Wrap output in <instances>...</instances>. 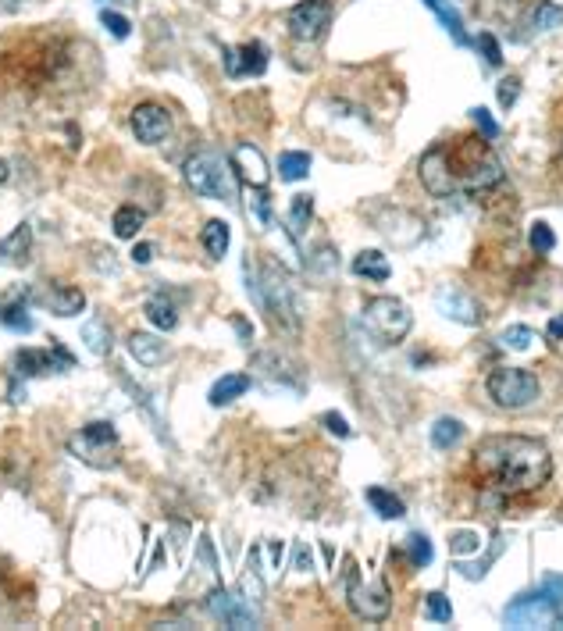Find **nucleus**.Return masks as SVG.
<instances>
[{"mask_svg": "<svg viewBox=\"0 0 563 631\" xmlns=\"http://www.w3.org/2000/svg\"><path fill=\"white\" fill-rule=\"evenodd\" d=\"M353 275H360V279H371V282H385L392 275L389 257H385L382 250H364V254L353 257Z\"/></svg>", "mask_w": 563, "mask_h": 631, "instance_id": "nucleus-21", "label": "nucleus"}, {"mask_svg": "<svg viewBox=\"0 0 563 631\" xmlns=\"http://www.w3.org/2000/svg\"><path fill=\"white\" fill-rule=\"evenodd\" d=\"M139 225H143V211L139 207H118L115 211V236L118 239H132L139 232Z\"/></svg>", "mask_w": 563, "mask_h": 631, "instance_id": "nucleus-32", "label": "nucleus"}, {"mask_svg": "<svg viewBox=\"0 0 563 631\" xmlns=\"http://www.w3.org/2000/svg\"><path fill=\"white\" fill-rule=\"evenodd\" d=\"M250 386H253L250 375H243V371H232V375H225V378H218V382H214L207 400H211V407H225V403L239 400V396H243Z\"/></svg>", "mask_w": 563, "mask_h": 631, "instance_id": "nucleus-20", "label": "nucleus"}, {"mask_svg": "<svg viewBox=\"0 0 563 631\" xmlns=\"http://www.w3.org/2000/svg\"><path fill=\"white\" fill-rule=\"evenodd\" d=\"M328 18H332V0H300L289 11V33L293 40L311 43L328 29Z\"/></svg>", "mask_w": 563, "mask_h": 631, "instance_id": "nucleus-11", "label": "nucleus"}, {"mask_svg": "<svg viewBox=\"0 0 563 631\" xmlns=\"http://www.w3.org/2000/svg\"><path fill=\"white\" fill-rule=\"evenodd\" d=\"M549 339H563V314H556V318L549 321Z\"/></svg>", "mask_w": 563, "mask_h": 631, "instance_id": "nucleus-47", "label": "nucleus"}, {"mask_svg": "<svg viewBox=\"0 0 563 631\" xmlns=\"http://www.w3.org/2000/svg\"><path fill=\"white\" fill-rule=\"evenodd\" d=\"M542 592L549 596L556 610V624H563V574H546V582H542Z\"/></svg>", "mask_w": 563, "mask_h": 631, "instance_id": "nucleus-36", "label": "nucleus"}, {"mask_svg": "<svg viewBox=\"0 0 563 631\" xmlns=\"http://www.w3.org/2000/svg\"><path fill=\"white\" fill-rule=\"evenodd\" d=\"M0 182H8V161L0 157Z\"/></svg>", "mask_w": 563, "mask_h": 631, "instance_id": "nucleus-49", "label": "nucleus"}, {"mask_svg": "<svg viewBox=\"0 0 563 631\" xmlns=\"http://www.w3.org/2000/svg\"><path fill=\"white\" fill-rule=\"evenodd\" d=\"M346 603H350L353 614L364 617V621H385L392 610L389 589H385L382 582H378L375 589H364V585H360V571L353 560H346Z\"/></svg>", "mask_w": 563, "mask_h": 631, "instance_id": "nucleus-8", "label": "nucleus"}, {"mask_svg": "<svg viewBox=\"0 0 563 631\" xmlns=\"http://www.w3.org/2000/svg\"><path fill=\"white\" fill-rule=\"evenodd\" d=\"M229 164H232V172H236L243 182H250L253 189L268 186V161H264V154L253 147V143H236Z\"/></svg>", "mask_w": 563, "mask_h": 631, "instance_id": "nucleus-17", "label": "nucleus"}, {"mask_svg": "<svg viewBox=\"0 0 563 631\" xmlns=\"http://www.w3.org/2000/svg\"><path fill=\"white\" fill-rule=\"evenodd\" d=\"M321 425H325L332 435H339V439H350V432H353V428L346 425V418H339L335 410H328V414H321Z\"/></svg>", "mask_w": 563, "mask_h": 631, "instance_id": "nucleus-43", "label": "nucleus"}, {"mask_svg": "<svg viewBox=\"0 0 563 631\" xmlns=\"http://www.w3.org/2000/svg\"><path fill=\"white\" fill-rule=\"evenodd\" d=\"M0 325L11 328V332H33V318H29V307L25 300H11V304L0 307Z\"/></svg>", "mask_w": 563, "mask_h": 631, "instance_id": "nucleus-30", "label": "nucleus"}, {"mask_svg": "<svg viewBox=\"0 0 563 631\" xmlns=\"http://www.w3.org/2000/svg\"><path fill=\"white\" fill-rule=\"evenodd\" d=\"M311 214H314V197H307V193L293 197V211H289V218H293V232H300L303 225L311 222Z\"/></svg>", "mask_w": 563, "mask_h": 631, "instance_id": "nucleus-39", "label": "nucleus"}, {"mask_svg": "<svg viewBox=\"0 0 563 631\" xmlns=\"http://www.w3.org/2000/svg\"><path fill=\"white\" fill-rule=\"evenodd\" d=\"M40 304L47 307V311L58 314V318H75V314L86 307V296H82V289L65 286V282H54V286L43 289Z\"/></svg>", "mask_w": 563, "mask_h": 631, "instance_id": "nucleus-18", "label": "nucleus"}, {"mask_svg": "<svg viewBox=\"0 0 563 631\" xmlns=\"http://www.w3.org/2000/svg\"><path fill=\"white\" fill-rule=\"evenodd\" d=\"M474 546H478V539H474V535H467V532H460L457 539H453V550H457V553H471Z\"/></svg>", "mask_w": 563, "mask_h": 631, "instance_id": "nucleus-46", "label": "nucleus"}, {"mask_svg": "<svg viewBox=\"0 0 563 631\" xmlns=\"http://www.w3.org/2000/svg\"><path fill=\"white\" fill-rule=\"evenodd\" d=\"M464 439V425H460L457 418H439L432 428V443L439 446V450H453V446Z\"/></svg>", "mask_w": 563, "mask_h": 631, "instance_id": "nucleus-31", "label": "nucleus"}, {"mask_svg": "<svg viewBox=\"0 0 563 631\" xmlns=\"http://www.w3.org/2000/svg\"><path fill=\"white\" fill-rule=\"evenodd\" d=\"M517 93H521V79H503V82H499V107H514Z\"/></svg>", "mask_w": 563, "mask_h": 631, "instance_id": "nucleus-44", "label": "nucleus"}, {"mask_svg": "<svg viewBox=\"0 0 563 631\" xmlns=\"http://www.w3.org/2000/svg\"><path fill=\"white\" fill-rule=\"evenodd\" d=\"M307 172H311V154H303V150H286V154L278 157V175H282L286 182H300Z\"/></svg>", "mask_w": 563, "mask_h": 631, "instance_id": "nucleus-29", "label": "nucleus"}, {"mask_svg": "<svg viewBox=\"0 0 563 631\" xmlns=\"http://www.w3.org/2000/svg\"><path fill=\"white\" fill-rule=\"evenodd\" d=\"M528 25L535 33H553L563 25V4H553V0H539L528 15Z\"/></svg>", "mask_w": 563, "mask_h": 631, "instance_id": "nucleus-23", "label": "nucleus"}, {"mask_svg": "<svg viewBox=\"0 0 563 631\" xmlns=\"http://www.w3.org/2000/svg\"><path fill=\"white\" fill-rule=\"evenodd\" d=\"M72 353L65 350L61 343H54V350H18L15 353V378H36L47 375V371L58 368H72Z\"/></svg>", "mask_w": 563, "mask_h": 631, "instance_id": "nucleus-12", "label": "nucleus"}, {"mask_svg": "<svg viewBox=\"0 0 563 631\" xmlns=\"http://www.w3.org/2000/svg\"><path fill=\"white\" fill-rule=\"evenodd\" d=\"M489 396L503 410H521L539 400V378L528 368H496L489 375Z\"/></svg>", "mask_w": 563, "mask_h": 631, "instance_id": "nucleus-7", "label": "nucleus"}, {"mask_svg": "<svg viewBox=\"0 0 563 631\" xmlns=\"http://www.w3.org/2000/svg\"><path fill=\"white\" fill-rule=\"evenodd\" d=\"M68 453L82 464H90V468H115L118 464V432L111 421H93L86 425L82 432H75L68 439Z\"/></svg>", "mask_w": 563, "mask_h": 631, "instance_id": "nucleus-5", "label": "nucleus"}, {"mask_svg": "<svg viewBox=\"0 0 563 631\" xmlns=\"http://www.w3.org/2000/svg\"><path fill=\"white\" fill-rule=\"evenodd\" d=\"M250 293L261 300V307L278 328H286L289 336L300 332V296H296L293 279L278 264H264L261 286H250Z\"/></svg>", "mask_w": 563, "mask_h": 631, "instance_id": "nucleus-3", "label": "nucleus"}, {"mask_svg": "<svg viewBox=\"0 0 563 631\" xmlns=\"http://www.w3.org/2000/svg\"><path fill=\"white\" fill-rule=\"evenodd\" d=\"M446 161L449 172H453V182L464 193H485V189L503 182V164L489 150V140H471L467 136V140L446 143Z\"/></svg>", "mask_w": 563, "mask_h": 631, "instance_id": "nucleus-2", "label": "nucleus"}, {"mask_svg": "<svg viewBox=\"0 0 563 631\" xmlns=\"http://www.w3.org/2000/svg\"><path fill=\"white\" fill-rule=\"evenodd\" d=\"M264 68H268V47L261 40L243 43V47H225V72L232 79H239V75H264Z\"/></svg>", "mask_w": 563, "mask_h": 631, "instance_id": "nucleus-16", "label": "nucleus"}, {"mask_svg": "<svg viewBox=\"0 0 563 631\" xmlns=\"http://www.w3.org/2000/svg\"><path fill=\"white\" fill-rule=\"evenodd\" d=\"M229 243H232L229 222L211 218V222L204 225V250L211 254V261H221V257H225V250H229Z\"/></svg>", "mask_w": 563, "mask_h": 631, "instance_id": "nucleus-25", "label": "nucleus"}, {"mask_svg": "<svg viewBox=\"0 0 563 631\" xmlns=\"http://www.w3.org/2000/svg\"><path fill=\"white\" fill-rule=\"evenodd\" d=\"M425 189L432 197H453L457 193V182H453V172H449V161H446V143L432 147L425 157H421V168H417Z\"/></svg>", "mask_w": 563, "mask_h": 631, "instance_id": "nucleus-13", "label": "nucleus"}, {"mask_svg": "<svg viewBox=\"0 0 563 631\" xmlns=\"http://www.w3.org/2000/svg\"><path fill=\"white\" fill-rule=\"evenodd\" d=\"M29 246H33V229H29V225H18L8 239H0V257L11 261V264H18V261H25Z\"/></svg>", "mask_w": 563, "mask_h": 631, "instance_id": "nucleus-26", "label": "nucleus"}, {"mask_svg": "<svg viewBox=\"0 0 563 631\" xmlns=\"http://www.w3.org/2000/svg\"><path fill=\"white\" fill-rule=\"evenodd\" d=\"M182 175H186L189 189H193L196 197H211V200H221V204H232L239 193L232 164L221 161L211 150H200V154L189 157V161L182 164Z\"/></svg>", "mask_w": 563, "mask_h": 631, "instance_id": "nucleus-4", "label": "nucleus"}, {"mask_svg": "<svg viewBox=\"0 0 563 631\" xmlns=\"http://www.w3.org/2000/svg\"><path fill=\"white\" fill-rule=\"evenodd\" d=\"M147 318L154 321L161 332H172L175 325H179V314H175V304L168 300L164 293H157V296H150L147 300Z\"/></svg>", "mask_w": 563, "mask_h": 631, "instance_id": "nucleus-27", "label": "nucleus"}, {"mask_svg": "<svg viewBox=\"0 0 563 631\" xmlns=\"http://www.w3.org/2000/svg\"><path fill=\"white\" fill-rule=\"evenodd\" d=\"M474 464L499 492L510 496L542 489L553 475L549 450L528 435H489L474 450Z\"/></svg>", "mask_w": 563, "mask_h": 631, "instance_id": "nucleus-1", "label": "nucleus"}, {"mask_svg": "<svg viewBox=\"0 0 563 631\" xmlns=\"http://www.w3.org/2000/svg\"><path fill=\"white\" fill-rule=\"evenodd\" d=\"M368 503L375 507L378 517H385V521H396V517L407 514V507H403V500L396 496V492L382 489V485H371L368 489Z\"/></svg>", "mask_w": 563, "mask_h": 631, "instance_id": "nucleus-24", "label": "nucleus"}, {"mask_svg": "<svg viewBox=\"0 0 563 631\" xmlns=\"http://www.w3.org/2000/svg\"><path fill=\"white\" fill-rule=\"evenodd\" d=\"M471 115H474V125H478V129H482V136H485V140H496V136H499V125L492 122V115H489V111H485V107H474Z\"/></svg>", "mask_w": 563, "mask_h": 631, "instance_id": "nucleus-42", "label": "nucleus"}, {"mask_svg": "<svg viewBox=\"0 0 563 631\" xmlns=\"http://www.w3.org/2000/svg\"><path fill=\"white\" fill-rule=\"evenodd\" d=\"M82 343L90 346V353H97V357H104L111 350V328H107V321L100 314L82 325Z\"/></svg>", "mask_w": 563, "mask_h": 631, "instance_id": "nucleus-28", "label": "nucleus"}, {"mask_svg": "<svg viewBox=\"0 0 563 631\" xmlns=\"http://www.w3.org/2000/svg\"><path fill=\"white\" fill-rule=\"evenodd\" d=\"M125 4H136V0H125Z\"/></svg>", "mask_w": 563, "mask_h": 631, "instance_id": "nucleus-50", "label": "nucleus"}, {"mask_svg": "<svg viewBox=\"0 0 563 631\" xmlns=\"http://www.w3.org/2000/svg\"><path fill=\"white\" fill-rule=\"evenodd\" d=\"M435 304H439V311L446 314V318L460 321V325H478V321H482V304H478L471 293H464L460 286H442L439 293H435Z\"/></svg>", "mask_w": 563, "mask_h": 631, "instance_id": "nucleus-15", "label": "nucleus"}, {"mask_svg": "<svg viewBox=\"0 0 563 631\" xmlns=\"http://www.w3.org/2000/svg\"><path fill=\"white\" fill-rule=\"evenodd\" d=\"M246 214H250V218L261 225V229H268V225H271V207H268V193H264V186L250 197V207H246Z\"/></svg>", "mask_w": 563, "mask_h": 631, "instance_id": "nucleus-37", "label": "nucleus"}, {"mask_svg": "<svg viewBox=\"0 0 563 631\" xmlns=\"http://www.w3.org/2000/svg\"><path fill=\"white\" fill-rule=\"evenodd\" d=\"M100 22H104V29H107L111 36H115V40H125V36L132 33L129 18L118 15V11H100Z\"/></svg>", "mask_w": 563, "mask_h": 631, "instance_id": "nucleus-40", "label": "nucleus"}, {"mask_svg": "<svg viewBox=\"0 0 563 631\" xmlns=\"http://www.w3.org/2000/svg\"><path fill=\"white\" fill-rule=\"evenodd\" d=\"M172 129V115L161 104H139L132 107V132L139 143H161Z\"/></svg>", "mask_w": 563, "mask_h": 631, "instance_id": "nucleus-14", "label": "nucleus"}, {"mask_svg": "<svg viewBox=\"0 0 563 631\" xmlns=\"http://www.w3.org/2000/svg\"><path fill=\"white\" fill-rule=\"evenodd\" d=\"M207 614L214 621L229 624V628H257L261 624V610L250 596H243L239 589H214L207 596Z\"/></svg>", "mask_w": 563, "mask_h": 631, "instance_id": "nucleus-9", "label": "nucleus"}, {"mask_svg": "<svg viewBox=\"0 0 563 631\" xmlns=\"http://www.w3.org/2000/svg\"><path fill=\"white\" fill-rule=\"evenodd\" d=\"M503 617L506 624H514V628H553L556 624V610L546 592H524V596H517L514 603L503 610Z\"/></svg>", "mask_w": 563, "mask_h": 631, "instance_id": "nucleus-10", "label": "nucleus"}, {"mask_svg": "<svg viewBox=\"0 0 563 631\" xmlns=\"http://www.w3.org/2000/svg\"><path fill=\"white\" fill-rule=\"evenodd\" d=\"M499 343L510 346V350H528L531 343H535V332L524 325H514V328H506L503 336H499Z\"/></svg>", "mask_w": 563, "mask_h": 631, "instance_id": "nucleus-38", "label": "nucleus"}, {"mask_svg": "<svg viewBox=\"0 0 563 631\" xmlns=\"http://www.w3.org/2000/svg\"><path fill=\"white\" fill-rule=\"evenodd\" d=\"M528 243H531V250L535 254H549L556 246V236H553V229H549L546 222H535L531 225V232H528Z\"/></svg>", "mask_w": 563, "mask_h": 631, "instance_id": "nucleus-35", "label": "nucleus"}, {"mask_svg": "<svg viewBox=\"0 0 563 631\" xmlns=\"http://www.w3.org/2000/svg\"><path fill=\"white\" fill-rule=\"evenodd\" d=\"M478 50H485V61H489L492 68L503 65V50H499V43H496V36H492V33L478 36Z\"/></svg>", "mask_w": 563, "mask_h": 631, "instance_id": "nucleus-41", "label": "nucleus"}, {"mask_svg": "<svg viewBox=\"0 0 563 631\" xmlns=\"http://www.w3.org/2000/svg\"><path fill=\"white\" fill-rule=\"evenodd\" d=\"M132 261H136V264L154 261V243H136V246H132Z\"/></svg>", "mask_w": 563, "mask_h": 631, "instance_id": "nucleus-45", "label": "nucleus"}, {"mask_svg": "<svg viewBox=\"0 0 563 631\" xmlns=\"http://www.w3.org/2000/svg\"><path fill=\"white\" fill-rule=\"evenodd\" d=\"M129 353L139 368H161V364L168 361V343H161V339L150 336V332H132Z\"/></svg>", "mask_w": 563, "mask_h": 631, "instance_id": "nucleus-19", "label": "nucleus"}, {"mask_svg": "<svg viewBox=\"0 0 563 631\" xmlns=\"http://www.w3.org/2000/svg\"><path fill=\"white\" fill-rule=\"evenodd\" d=\"M425 614L432 617L435 624H449V621H453V603H449L442 592H428V596H425Z\"/></svg>", "mask_w": 563, "mask_h": 631, "instance_id": "nucleus-34", "label": "nucleus"}, {"mask_svg": "<svg viewBox=\"0 0 563 631\" xmlns=\"http://www.w3.org/2000/svg\"><path fill=\"white\" fill-rule=\"evenodd\" d=\"M18 8V0H0V11H15Z\"/></svg>", "mask_w": 563, "mask_h": 631, "instance_id": "nucleus-48", "label": "nucleus"}, {"mask_svg": "<svg viewBox=\"0 0 563 631\" xmlns=\"http://www.w3.org/2000/svg\"><path fill=\"white\" fill-rule=\"evenodd\" d=\"M364 325H368L382 343H400V339H407L410 325H414V314H410V307L403 304V300H396V296H375V300H368V307H364Z\"/></svg>", "mask_w": 563, "mask_h": 631, "instance_id": "nucleus-6", "label": "nucleus"}, {"mask_svg": "<svg viewBox=\"0 0 563 631\" xmlns=\"http://www.w3.org/2000/svg\"><path fill=\"white\" fill-rule=\"evenodd\" d=\"M407 553H410V564L414 567H428L435 560L432 542H428V535H421V532H414L407 539Z\"/></svg>", "mask_w": 563, "mask_h": 631, "instance_id": "nucleus-33", "label": "nucleus"}, {"mask_svg": "<svg viewBox=\"0 0 563 631\" xmlns=\"http://www.w3.org/2000/svg\"><path fill=\"white\" fill-rule=\"evenodd\" d=\"M428 8L435 11V15L442 18V25H446V33L453 36V40L460 43V47H467V29H464V18H460V11L453 8V0H425Z\"/></svg>", "mask_w": 563, "mask_h": 631, "instance_id": "nucleus-22", "label": "nucleus"}]
</instances>
